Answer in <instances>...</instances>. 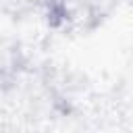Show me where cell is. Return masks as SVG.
<instances>
[{"instance_id":"1","label":"cell","mask_w":133,"mask_h":133,"mask_svg":"<svg viewBox=\"0 0 133 133\" xmlns=\"http://www.w3.org/2000/svg\"><path fill=\"white\" fill-rule=\"evenodd\" d=\"M110 0H46L44 17L50 29L66 33H89L104 23Z\"/></svg>"}]
</instances>
